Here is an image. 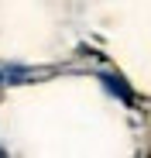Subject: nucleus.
Masks as SVG:
<instances>
[{
    "label": "nucleus",
    "instance_id": "obj_1",
    "mask_svg": "<svg viewBox=\"0 0 151 158\" xmlns=\"http://www.w3.org/2000/svg\"><path fill=\"white\" fill-rule=\"evenodd\" d=\"M100 83H103V86L110 89V96H120L124 103H131V100H134V93H131V86L124 83V79H117V76H110V72H103V76H100Z\"/></svg>",
    "mask_w": 151,
    "mask_h": 158
},
{
    "label": "nucleus",
    "instance_id": "obj_2",
    "mask_svg": "<svg viewBox=\"0 0 151 158\" xmlns=\"http://www.w3.org/2000/svg\"><path fill=\"white\" fill-rule=\"evenodd\" d=\"M0 79H4V72H0Z\"/></svg>",
    "mask_w": 151,
    "mask_h": 158
}]
</instances>
